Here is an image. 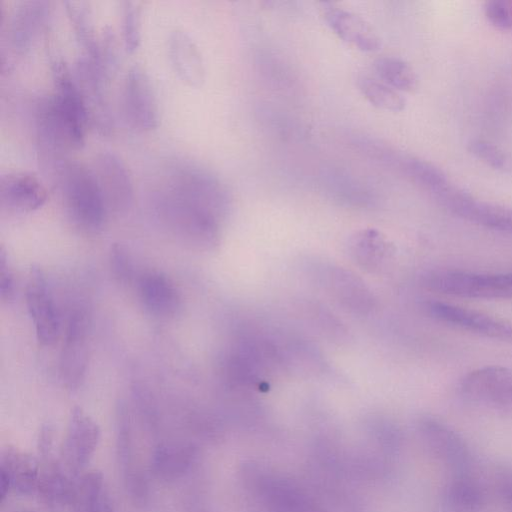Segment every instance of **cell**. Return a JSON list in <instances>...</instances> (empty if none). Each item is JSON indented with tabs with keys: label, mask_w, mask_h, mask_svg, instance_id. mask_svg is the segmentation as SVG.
I'll use <instances>...</instances> for the list:
<instances>
[{
	"label": "cell",
	"mask_w": 512,
	"mask_h": 512,
	"mask_svg": "<svg viewBox=\"0 0 512 512\" xmlns=\"http://www.w3.org/2000/svg\"><path fill=\"white\" fill-rule=\"evenodd\" d=\"M374 68L382 82L397 91L410 92L417 86V75L404 60L384 56L374 62Z\"/></svg>",
	"instance_id": "cell-29"
},
{
	"label": "cell",
	"mask_w": 512,
	"mask_h": 512,
	"mask_svg": "<svg viewBox=\"0 0 512 512\" xmlns=\"http://www.w3.org/2000/svg\"><path fill=\"white\" fill-rule=\"evenodd\" d=\"M63 3L76 38L84 49L83 54L97 60L99 36L95 32L89 3L83 0H67Z\"/></svg>",
	"instance_id": "cell-28"
},
{
	"label": "cell",
	"mask_w": 512,
	"mask_h": 512,
	"mask_svg": "<svg viewBox=\"0 0 512 512\" xmlns=\"http://www.w3.org/2000/svg\"><path fill=\"white\" fill-rule=\"evenodd\" d=\"M391 248L387 239L375 229L361 230L349 242V251L354 261L372 272L381 269L390 259Z\"/></svg>",
	"instance_id": "cell-26"
},
{
	"label": "cell",
	"mask_w": 512,
	"mask_h": 512,
	"mask_svg": "<svg viewBox=\"0 0 512 512\" xmlns=\"http://www.w3.org/2000/svg\"><path fill=\"white\" fill-rule=\"evenodd\" d=\"M140 301L152 315L160 318L175 316L181 309V295L174 282L160 271H147L137 281Z\"/></svg>",
	"instance_id": "cell-20"
},
{
	"label": "cell",
	"mask_w": 512,
	"mask_h": 512,
	"mask_svg": "<svg viewBox=\"0 0 512 512\" xmlns=\"http://www.w3.org/2000/svg\"><path fill=\"white\" fill-rule=\"evenodd\" d=\"M109 263L114 277L122 283H128L133 278V264L126 247L120 243L111 245Z\"/></svg>",
	"instance_id": "cell-35"
},
{
	"label": "cell",
	"mask_w": 512,
	"mask_h": 512,
	"mask_svg": "<svg viewBox=\"0 0 512 512\" xmlns=\"http://www.w3.org/2000/svg\"><path fill=\"white\" fill-rule=\"evenodd\" d=\"M119 54L116 36L112 29L106 27L99 35V49L96 62L109 80L118 66Z\"/></svg>",
	"instance_id": "cell-34"
},
{
	"label": "cell",
	"mask_w": 512,
	"mask_h": 512,
	"mask_svg": "<svg viewBox=\"0 0 512 512\" xmlns=\"http://www.w3.org/2000/svg\"><path fill=\"white\" fill-rule=\"evenodd\" d=\"M69 506L72 512H114L101 472L88 471L76 479Z\"/></svg>",
	"instance_id": "cell-25"
},
{
	"label": "cell",
	"mask_w": 512,
	"mask_h": 512,
	"mask_svg": "<svg viewBox=\"0 0 512 512\" xmlns=\"http://www.w3.org/2000/svg\"><path fill=\"white\" fill-rule=\"evenodd\" d=\"M488 21L500 30L512 29V0H492L485 5Z\"/></svg>",
	"instance_id": "cell-36"
},
{
	"label": "cell",
	"mask_w": 512,
	"mask_h": 512,
	"mask_svg": "<svg viewBox=\"0 0 512 512\" xmlns=\"http://www.w3.org/2000/svg\"><path fill=\"white\" fill-rule=\"evenodd\" d=\"M358 87L366 100L376 108L399 112L405 108L406 101L399 93L382 81L361 76L358 79Z\"/></svg>",
	"instance_id": "cell-30"
},
{
	"label": "cell",
	"mask_w": 512,
	"mask_h": 512,
	"mask_svg": "<svg viewBox=\"0 0 512 512\" xmlns=\"http://www.w3.org/2000/svg\"><path fill=\"white\" fill-rule=\"evenodd\" d=\"M316 278L327 293L346 309L366 313L373 297L365 284L351 272L333 265H320Z\"/></svg>",
	"instance_id": "cell-16"
},
{
	"label": "cell",
	"mask_w": 512,
	"mask_h": 512,
	"mask_svg": "<svg viewBox=\"0 0 512 512\" xmlns=\"http://www.w3.org/2000/svg\"><path fill=\"white\" fill-rule=\"evenodd\" d=\"M434 197L462 219L487 229L512 234V207L477 199L450 181Z\"/></svg>",
	"instance_id": "cell-5"
},
{
	"label": "cell",
	"mask_w": 512,
	"mask_h": 512,
	"mask_svg": "<svg viewBox=\"0 0 512 512\" xmlns=\"http://www.w3.org/2000/svg\"><path fill=\"white\" fill-rule=\"evenodd\" d=\"M404 169L415 182L433 195L450 181L440 168L425 160L408 158L404 161Z\"/></svg>",
	"instance_id": "cell-31"
},
{
	"label": "cell",
	"mask_w": 512,
	"mask_h": 512,
	"mask_svg": "<svg viewBox=\"0 0 512 512\" xmlns=\"http://www.w3.org/2000/svg\"><path fill=\"white\" fill-rule=\"evenodd\" d=\"M153 195L160 221L190 244L218 243L219 223L230 205L225 185L209 170L189 162L173 165Z\"/></svg>",
	"instance_id": "cell-1"
},
{
	"label": "cell",
	"mask_w": 512,
	"mask_h": 512,
	"mask_svg": "<svg viewBox=\"0 0 512 512\" xmlns=\"http://www.w3.org/2000/svg\"><path fill=\"white\" fill-rule=\"evenodd\" d=\"M425 308L439 322L487 338L512 341V323L505 319L442 301H429Z\"/></svg>",
	"instance_id": "cell-10"
},
{
	"label": "cell",
	"mask_w": 512,
	"mask_h": 512,
	"mask_svg": "<svg viewBox=\"0 0 512 512\" xmlns=\"http://www.w3.org/2000/svg\"><path fill=\"white\" fill-rule=\"evenodd\" d=\"M469 400L494 409L512 411V371L499 365L477 368L460 382Z\"/></svg>",
	"instance_id": "cell-8"
},
{
	"label": "cell",
	"mask_w": 512,
	"mask_h": 512,
	"mask_svg": "<svg viewBox=\"0 0 512 512\" xmlns=\"http://www.w3.org/2000/svg\"><path fill=\"white\" fill-rule=\"evenodd\" d=\"M74 72L86 107L88 122L99 132L108 133L112 128V119L105 94L108 79L98 63L86 54L78 58Z\"/></svg>",
	"instance_id": "cell-13"
},
{
	"label": "cell",
	"mask_w": 512,
	"mask_h": 512,
	"mask_svg": "<svg viewBox=\"0 0 512 512\" xmlns=\"http://www.w3.org/2000/svg\"><path fill=\"white\" fill-rule=\"evenodd\" d=\"M15 278L11 270L7 254L3 247L0 249V297L3 301H10L15 295Z\"/></svg>",
	"instance_id": "cell-37"
},
{
	"label": "cell",
	"mask_w": 512,
	"mask_h": 512,
	"mask_svg": "<svg viewBox=\"0 0 512 512\" xmlns=\"http://www.w3.org/2000/svg\"><path fill=\"white\" fill-rule=\"evenodd\" d=\"M484 503L480 484L464 472L457 473L443 493V504L448 512H480Z\"/></svg>",
	"instance_id": "cell-27"
},
{
	"label": "cell",
	"mask_w": 512,
	"mask_h": 512,
	"mask_svg": "<svg viewBox=\"0 0 512 512\" xmlns=\"http://www.w3.org/2000/svg\"><path fill=\"white\" fill-rule=\"evenodd\" d=\"M39 471L40 463L32 455L10 446L2 451L0 477L10 490L26 496L37 493Z\"/></svg>",
	"instance_id": "cell-23"
},
{
	"label": "cell",
	"mask_w": 512,
	"mask_h": 512,
	"mask_svg": "<svg viewBox=\"0 0 512 512\" xmlns=\"http://www.w3.org/2000/svg\"><path fill=\"white\" fill-rule=\"evenodd\" d=\"M195 458L196 450L193 445L163 442L152 451L150 471L155 478L161 481H176L188 473Z\"/></svg>",
	"instance_id": "cell-24"
},
{
	"label": "cell",
	"mask_w": 512,
	"mask_h": 512,
	"mask_svg": "<svg viewBox=\"0 0 512 512\" xmlns=\"http://www.w3.org/2000/svg\"><path fill=\"white\" fill-rule=\"evenodd\" d=\"M419 430L432 453L449 468L464 472L470 464V451L464 439L447 423L424 416Z\"/></svg>",
	"instance_id": "cell-15"
},
{
	"label": "cell",
	"mask_w": 512,
	"mask_h": 512,
	"mask_svg": "<svg viewBox=\"0 0 512 512\" xmlns=\"http://www.w3.org/2000/svg\"><path fill=\"white\" fill-rule=\"evenodd\" d=\"M168 54L178 77L191 87L205 81L202 54L193 39L183 30H173L168 37Z\"/></svg>",
	"instance_id": "cell-22"
},
{
	"label": "cell",
	"mask_w": 512,
	"mask_h": 512,
	"mask_svg": "<svg viewBox=\"0 0 512 512\" xmlns=\"http://www.w3.org/2000/svg\"><path fill=\"white\" fill-rule=\"evenodd\" d=\"M48 3L43 0H23L13 9L7 25V40L11 50L26 53L44 26Z\"/></svg>",
	"instance_id": "cell-19"
},
{
	"label": "cell",
	"mask_w": 512,
	"mask_h": 512,
	"mask_svg": "<svg viewBox=\"0 0 512 512\" xmlns=\"http://www.w3.org/2000/svg\"><path fill=\"white\" fill-rule=\"evenodd\" d=\"M51 68L54 94L48 98L50 109L72 148H79L84 143L89 123L80 89L74 74L62 59L53 60Z\"/></svg>",
	"instance_id": "cell-4"
},
{
	"label": "cell",
	"mask_w": 512,
	"mask_h": 512,
	"mask_svg": "<svg viewBox=\"0 0 512 512\" xmlns=\"http://www.w3.org/2000/svg\"><path fill=\"white\" fill-rule=\"evenodd\" d=\"M123 109L129 124L140 131L158 126V105L152 82L145 69L134 64L125 75Z\"/></svg>",
	"instance_id": "cell-11"
},
{
	"label": "cell",
	"mask_w": 512,
	"mask_h": 512,
	"mask_svg": "<svg viewBox=\"0 0 512 512\" xmlns=\"http://www.w3.org/2000/svg\"><path fill=\"white\" fill-rule=\"evenodd\" d=\"M89 320L84 309H74L68 318L59 360V373L63 383L77 388L86 373Z\"/></svg>",
	"instance_id": "cell-12"
},
{
	"label": "cell",
	"mask_w": 512,
	"mask_h": 512,
	"mask_svg": "<svg viewBox=\"0 0 512 512\" xmlns=\"http://www.w3.org/2000/svg\"><path fill=\"white\" fill-rule=\"evenodd\" d=\"M57 180L74 225L86 233L100 231L108 208L93 169L82 163L68 162Z\"/></svg>",
	"instance_id": "cell-2"
},
{
	"label": "cell",
	"mask_w": 512,
	"mask_h": 512,
	"mask_svg": "<svg viewBox=\"0 0 512 512\" xmlns=\"http://www.w3.org/2000/svg\"><path fill=\"white\" fill-rule=\"evenodd\" d=\"M47 199L41 181L28 172H6L0 177L1 207L12 212L26 213L39 209Z\"/></svg>",
	"instance_id": "cell-17"
},
{
	"label": "cell",
	"mask_w": 512,
	"mask_h": 512,
	"mask_svg": "<svg viewBox=\"0 0 512 512\" xmlns=\"http://www.w3.org/2000/svg\"><path fill=\"white\" fill-rule=\"evenodd\" d=\"M122 39L127 52H134L141 41V12L131 0L121 2Z\"/></svg>",
	"instance_id": "cell-32"
},
{
	"label": "cell",
	"mask_w": 512,
	"mask_h": 512,
	"mask_svg": "<svg viewBox=\"0 0 512 512\" xmlns=\"http://www.w3.org/2000/svg\"><path fill=\"white\" fill-rule=\"evenodd\" d=\"M100 440L96 421L82 408L71 410L59 458L66 472L77 479L92 458Z\"/></svg>",
	"instance_id": "cell-7"
},
{
	"label": "cell",
	"mask_w": 512,
	"mask_h": 512,
	"mask_svg": "<svg viewBox=\"0 0 512 512\" xmlns=\"http://www.w3.org/2000/svg\"><path fill=\"white\" fill-rule=\"evenodd\" d=\"M324 18L330 29L354 48L363 52L380 49L381 39L377 32L358 14L339 7H329Z\"/></svg>",
	"instance_id": "cell-21"
},
{
	"label": "cell",
	"mask_w": 512,
	"mask_h": 512,
	"mask_svg": "<svg viewBox=\"0 0 512 512\" xmlns=\"http://www.w3.org/2000/svg\"><path fill=\"white\" fill-rule=\"evenodd\" d=\"M25 298L38 341L44 346L53 345L60 336L61 320L45 274L38 266L30 268Z\"/></svg>",
	"instance_id": "cell-9"
},
{
	"label": "cell",
	"mask_w": 512,
	"mask_h": 512,
	"mask_svg": "<svg viewBox=\"0 0 512 512\" xmlns=\"http://www.w3.org/2000/svg\"><path fill=\"white\" fill-rule=\"evenodd\" d=\"M498 490L503 501L512 508V473H504L500 477Z\"/></svg>",
	"instance_id": "cell-38"
},
{
	"label": "cell",
	"mask_w": 512,
	"mask_h": 512,
	"mask_svg": "<svg viewBox=\"0 0 512 512\" xmlns=\"http://www.w3.org/2000/svg\"><path fill=\"white\" fill-rule=\"evenodd\" d=\"M423 284L431 291L454 297L512 299V273L436 269L424 275Z\"/></svg>",
	"instance_id": "cell-3"
},
{
	"label": "cell",
	"mask_w": 512,
	"mask_h": 512,
	"mask_svg": "<svg viewBox=\"0 0 512 512\" xmlns=\"http://www.w3.org/2000/svg\"><path fill=\"white\" fill-rule=\"evenodd\" d=\"M94 168L108 210L127 211L134 199V187L124 161L114 152L103 151L95 159Z\"/></svg>",
	"instance_id": "cell-14"
},
{
	"label": "cell",
	"mask_w": 512,
	"mask_h": 512,
	"mask_svg": "<svg viewBox=\"0 0 512 512\" xmlns=\"http://www.w3.org/2000/svg\"><path fill=\"white\" fill-rule=\"evenodd\" d=\"M117 451L126 489L137 504L148 498V483L143 471L136 467L132 448V429L129 411L120 403L116 413Z\"/></svg>",
	"instance_id": "cell-18"
},
{
	"label": "cell",
	"mask_w": 512,
	"mask_h": 512,
	"mask_svg": "<svg viewBox=\"0 0 512 512\" xmlns=\"http://www.w3.org/2000/svg\"><path fill=\"white\" fill-rule=\"evenodd\" d=\"M468 150L488 166L512 175V157L493 143L483 139H473Z\"/></svg>",
	"instance_id": "cell-33"
},
{
	"label": "cell",
	"mask_w": 512,
	"mask_h": 512,
	"mask_svg": "<svg viewBox=\"0 0 512 512\" xmlns=\"http://www.w3.org/2000/svg\"><path fill=\"white\" fill-rule=\"evenodd\" d=\"M53 447L54 431L45 425L38 438L41 464L37 493L47 508L57 511L70 505L76 480L66 472Z\"/></svg>",
	"instance_id": "cell-6"
}]
</instances>
